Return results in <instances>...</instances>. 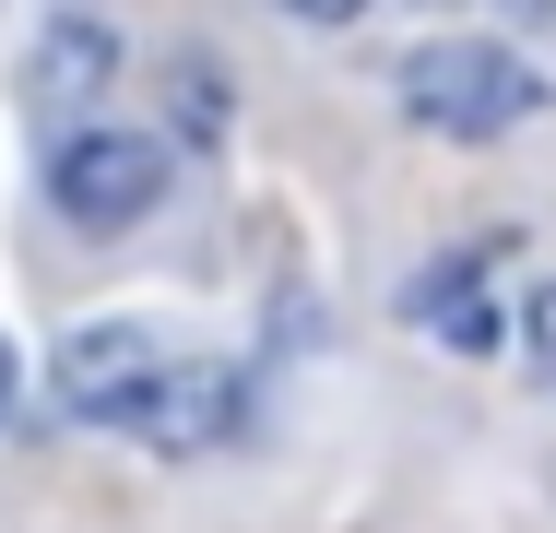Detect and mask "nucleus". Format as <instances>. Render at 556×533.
Here are the masks:
<instances>
[{"mask_svg": "<svg viewBox=\"0 0 556 533\" xmlns=\"http://www.w3.org/2000/svg\"><path fill=\"white\" fill-rule=\"evenodd\" d=\"M545 96L556 84L497 36H439V48L403 60V119L439 131V142H509L521 119H545Z\"/></svg>", "mask_w": 556, "mask_h": 533, "instance_id": "f257e3e1", "label": "nucleus"}, {"mask_svg": "<svg viewBox=\"0 0 556 533\" xmlns=\"http://www.w3.org/2000/svg\"><path fill=\"white\" fill-rule=\"evenodd\" d=\"M154 190H166V142H154V131H72V142L48 154V202L72 213L84 237L142 225Z\"/></svg>", "mask_w": 556, "mask_h": 533, "instance_id": "f03ea898", "label": "nucleus"}, {"mask_svg": "<svg viewBox=\"0 0 556 533\" xmlns=\"http://www.w3.org/2000/svg\"><path fill=\"white\" fill-rule=\"evenodd\" d=\"M166 380V344L142 332V320H84V332H60V356H48V404L72 426H130V404Z\"/></svg>", "mask_w": 556, "mask_h": 533, "instance_id": "7ed1b4c3", "label": "nucleus"}, {"mask_svg": "<svg viewBox=\"0 0 556 533\" xmlns=\"http://www.w3.org/2000/svg\"><path fill=\"white\" fill-rule=\"evenodd\" d=\"M249 416H261L249 368H225V356H166V380L130 404L118 438H154V450H225V438H249Z\"/></svg>", "mask_w": 556, "mask_h": 533, "instance_id": "20e7f679", "label": "nucleus"}, {"mask_svg": "<svg viewBox=\"0 0 556 533\" xmlns=\"http://www.w3.org/2000/svg\"><path fill=\"white\" fill-rule=\"evenodd\" d=\"M403 309H415V332H439L450 356H497V344H509V309L485 297V249H450V261H427Z\"/></svg>", "mask_w": 556, "mask_h": 533, "instance_id": "39448f33", "label": "nucleus"}, {"mask_svg": "<svg viewBox=\"0 0 556 533\" xmlns=\"http://www.w3.org/2000/svg\"><path fill=\"white\" fill-rule=\"evenodd\" d=\"M108 84V24H60L36 60V96H96Z\"/></svg>", "mask_w": 556, "mask_h": 533, "instance_id": "423d86ee", "label": "nucleus"}, {"mask_svg": "<svg viewBox=\"0 0 556 533\" xmlns=\"http://www.w3.org/2000/svg\"><path fill=\"white\" fill-rule=\"evenodd\" d=\"M521 332V356H533V380H556V285H533V309L509 320Z\"/></svg>", "mask_w": 556, "mask_h": 533, "instance_id": "0eeeda50", "label": "nucleus"}, {"mask_svg": "<svg viewBox=\"0 0 556 533\" xmlns=\"http://www.w3.org/2000/svg\"><path fill=\"white\" fill-rule=\"evenodd\" d=\"M285 12H296V24H355L367 0H285Z\"/></svg>", "mask_w": 556, "mask_h": 533, "instance_id": "6e6552de", "label": "nucleus"}, {"mask_svg": "<svg viewBox=\"0 0 556 533\" xmlns=\"http://www.w3.org/2000/svg\"><path fill=\"white\" fill-rule=\"evenodd\" d=\"M0 416H12V356H0Z\"/></svg>", "mask_w": 556, "mask_h": 533, "instance_id": "1a4fd4ad", "label": "nucleus"}]
</instances>
